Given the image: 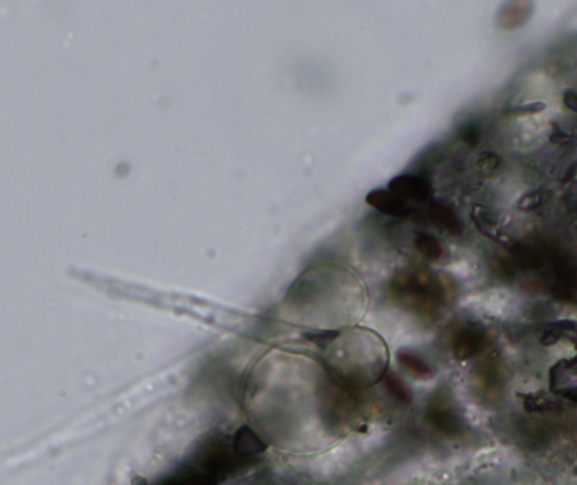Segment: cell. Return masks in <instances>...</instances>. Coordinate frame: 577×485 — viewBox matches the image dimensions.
Here are the masks:
<instances>
[{
	"mask_svg": "<svg viewBox=\"0 0 577 485\" xmlns=\"http://www.w3.org/2000/svg\"><path fill=\"white\" fill-rule=\"evenodd\" d=\"M485 346V334L476 327H466L454 339V353L459 357H471Z\"/></svg>",
	"mask_w": 577,
	"mask_h": 485,
	"instance_id": "cell-5",
	"label": "cell"
},
{
	"mask_svg": "<svg viewBox=\"0 0 577 485\" xmlns=\"http://www.w3.org/2000/svg\"><path fill=\"white\" fill-rule=\"evenodd\" d=\"M398 362L402 364V367H405L410 374L419 376V378H427V376L433 374V369L419 354L410 353V351H402L398 354Z\"/></svg>",
	"mask_w": 577,
	"mask_h": 485,
	"instance_id": "cell-7",
	"label": "cell"
},
{
	"mask_svg": "<svg viewBox=\"0 0 577 485\" xmlns=\"http://www.w3.org/2000/svg\"><path fill=\"white\" fill-rule=\"evenodd\" d=\"M264 448V443L260 442V438L255 433L247 430H241L240 433L237 435L235 438V450L237 454L247 456V455H255L258 452H262Z\"/></svg>",
	"mask_w": 577,
	"mask_h": 485,
	"instance_id": "cell-8",
	"label": "cell"
},
{
	"mask_svg": "<svg viewBox=\"0 0 577 485\" xmlns=\"http://www.w3.org/2000/svg\"><path fill=\"white\" fill-rule=\"evenodd\" d=\"M390 292L398 302L417 312H433L442 302V285L433 275L424 272H402L390 283Z\"/></svg>",
	"mask_w": 577,
	"mask_h": 485,
	"instance_id": "cell-1",
	"label": "cell"
},
{
	"mask_svg": "<svg viewBox=\"0 0 577 485\" xmlns=\"http://www.w3.org/2000/svg\"><path fill=\"white\" fill-rule=\"evenodd\" d=\"M415 246L429 260H439L442 256V248L439 241L427 233H419L415 236Z\"/></svg>",
	"mask_w": 577,
	"mask_h": 485,
	"instance_id": "cell-9",
	"label": "cell"
},
{
	"mask_svg": "<svg viewBox=\"0 0 577 485\" xmlns=\"http://www.w3.org/2000/svg\"><path fill=\"white\" fill-rule=\"evenodd\" d=\"M478 128H476V125H466V127L461 130V139L466 141V144L470 145H474L476 141H478Z\"/></svg>",
	"mask_w": 577,
	"mask_h": 485,
	"instance_id": "cell-12",
	"label": "cell"
},
{
	"mask_svg": "<svg viewBox=\"0 0 577 485\" xmlns=\"http://www.w3.org/2000/svg\"><path fill=\"white\" fill-rule=\"evenodd\" d=\"M383 383H385L387 390L390 391V394L394 396L397 401H409L410 399V393L409 390H407V386L403 384V381H400L398 378H395L394 374H387L385 379H383Z\"/></svg>",
	"mask_w": 577,
	"mask_h": 485,
	"instance_id": "cell-10",
	"label": "cell"
},
{
	"mask_svg": "<svg viewBox=\"0 0 577 485\" xmlns=\"http://www.w3.org/2000/svg\"><path fill=\"white\" fill-rule=\"evenodd\" d=\"M389 189L405 201L424 202L429 201L430 196H433V187H430L429 182L421 176H409V174L395 177L390 182Z\"/></svg>",
	"mask_w": 577,
	"mask_h": 485,
	"instance_id": "cell-3",
	"label": "cell"
},
{
	"mask_svg": "<svg viewBox=\"0 0 577 485\" xmlns=\"http://www.w3.org/2000/svg\"><path fill=\"white\" fill-rule=\"evenodd\" d=\"M429 217L434 221V224H437L439 228L446 229L451 234H461L463 233V224L461 220L458 217L453 209L449 206L442 204V202H434L429 208Z\"/></svg>",
	"mask_w": 577,
	"mask_h": 485,
	"instance_id": "cell-6",
	"label": "cell"
},
{
	"mask_svg": "<svg viewBox=\"0 0 577 485\" xmlns=\"http://www.w3.org/2000/svg\"><path fill=\"white\" fill-rule=\"evenodd\" d=\"M167 485H208V480L201 475H189L169 482Z\"/></svg>",
	"mask_w": 577,
	"mask_h": 485,
	"instance_id": "cell-11",
	"label": "cell"
},
{
	"mask_svg": "<svg viewBox=\"0 0 577 485\" xmlns=\"http://www.w3.org/2000/svg\"><path fill=\"white\" fill-rule=\"evenodd\" d=\"M370 206L383 214L395 217H410L414 214V208L409 201L402 199L400 196L390 191V189H377L366 197Z\"/></svg>",
	"mask_w": 577,
	"mask_h": 485,
	"instance_id": "cell-4",
	"label": "cell"
},
{
	"mask_svg": "<svg viewBox=\"0 0 577 485\" xmlns=\"http://www.w3.org/2000/svg\"><path fill=\"white\" fill-rule=\"evenodd\" d=\"M427 419L433 423L434 428L441 430L446 435H458L461 433L463 423L459 416L456 415L446 396L435 394L433 401L427 406Z\"/></svg>",
	"mask_w": 577,
	"mask_h": 485,
	"instance_id": "cell-2",
	"label": "cell"
}]
</instances>
